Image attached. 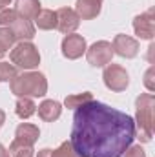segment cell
<instances>
[{
    "label": "cell",
    "mask_w": 155,
    "mask_h": 157,
    "mask_svg": "<svg viewBox=\"0 0 155 157\" xmlns=\"http://www.w3.org/2000/svg\"><path fill=\"white\" fill-rule=\"evenodd\" d=\"M133 29H135V35L139 39L144 40H152L155 35V18H153V9H148L141 15L135 17L133 20Z\"/></svg>",
    "instance_id": "obj_7"
},
{
    "label": "cell",
    "mask_w": 155,
    "mask_h": 157,
    "mask_svg": "<svg viewBox=\"0 0 155 157\" xmlns=\"http://www.w3.org/2000/svg\"><path fill=\"white\" fill-rule=\"evenodd\" d=\"M11 31H13V35H15V39L18 40V42H29V40L35 37V26L31 24V20H28V18H17L11 26H7Z\"/></svg>",
    "instance_id": "obj_12"
},
{
    "label": "cell",
    "mask_w": 155,
    "mask_h": 157,
    "mask_svg": "<svg viewBox=\"0 0 155 157\" xmlns=\"http://www.w3.org/2000/svg\"><path fill=\"white\" fill-rule=\"evenodd\" d=\"M37 157H51V150H49V148H44V150H40L39 152V155Z\"/></svg>",
    "instance_id": "obj_27"
},
{
    "label": "cell",
    "mask_w": 155,
    "mask_h": 157,
    "mask_svg": "<svg viewBox=\"0 0 155 157\" xmlns=\"http://www.w3.org/2000/svg\"><path fill=\"white\" fill-rule=\"evenodd\" d=\"M86 59L93 68H104L113 59V48L108 40H99L86 49Z\"/></svg>",
    "instance_id": "obj_5"
},
{
    "label": "cell",
    "mask_w": 155,
    "mask_h": 157,
    "mask_svg": "<svg viewBox=\"0 0 155 157\" xmlns=\"http://www.w3.org/2000/svg\"><path fill=\"white\" fill-rule=\"evenodd\" d=\"M17 66L9 64V62H0V82H7L13 77H17Z\"/></svg>",
    "instance_id": "obj_23"
},
{
    "label": "cell",
    "mask_w": 155,
    "mask_h": 157,
    "mask_svg": "<svg viewBox=\"0 0 155 157\" xmlns=\"http://www.w3.org/2000/svg\"><path fill=\"white\" fill-rule=\"evenodd\" d=\"M0 157H11V154H9V150L0 143Z\"/></svg>",
    "instance_id": "obj_26"
},
{
    "label": "cell",
    "mask_w": 155,
    "mask_h": 157,
    "mask_svg": "<svg viewBox=\"0 0 155 157\" xmlns=\"http://www.w3.org/2000/svg\"><path fill=\"white\" fill-rule=\"evenodd\" d=\"M6 122V112L4 110H0V128H2V124Z\"/></svg>",
    "instance_id": "obj_28"
},
{
    "label": "cell",
    "mask_w": 155,
    "mask_h": 157,
    "mask_svg": "<svg viewBox=\"0 0 155 157\" xmlns=\"http://www.w3.org/2000/svg\"><path fill=\"white\" fill-rule=\"evenodd\" d=\"M37 112V106L33 102L31 97H18L17 104H15V113L20 119H29Z\"/></svg>",
    "instance_id": "obj_17"
},
{
    "label": "cell",
    "mask_w": 155,
    "mask_h": 157,
    "mask_svg": "<svg viewBox=\"0 0 155 157\" xmlns=\"http://www.w3.org/2000/svg\"><path fill=\"white\" fill-rule=\"evenodd\" d=\"M51 157H78L70 141H64L57 150H51Z\"/></svg>",
    "instance_id": "obj_21"
},
{
    "label": "cell",
    "mask_w": 155,
    "mask_h": 157,
    "mask_svg": "<svg viewBox=\"0 0 155 157\" xmlns=\"http://www.w3.org/2000/svg\"><path fill=\"white\" fill-rule=\"evenodd\" d=\"M124 157H146L144 150L141 148V144H135V146H128V150L124 152Z\"/></svg>",
    "instance_id": "obj_24"
},
{
    "label": "cell",
    "mask_w": 155,
    "mask_h": 157,
    "mask_svg": "<svg viewBox=\"0 0 155 157\" xmlns=\"http://www.w3.org/2000/svg\"><path fill=\"white\" fill-rule=\"evenodd\" d=\"M80 24V18L75 13V9H70V7H60L57 11V29L64 35H70L73 33Z\"/></svg>",
    "instance_id": "obj_10"
},
{
    "label": "cell",
    "mask_w": 155,
    "mask_h": 157,
    "mask_svg": "<svg viewBox=\"0 0 155 157\" xmlns=\"http://www.w3.org/2000/svg\"><path fill=\"white\" fill-rule=\"evenodd\" d=\"M18 18L17 11L11 9V7H0V26H11L15 20Z\"/></svg>",
    "instance_id": "obj_22"
},
{
    "label": "cell",
    "mask_w": 155,
    "mask_h": 157,
    "mask_svg": "<svg viewBox=\"0 0 155 157\" xmlns=\"http://www.w3.org/2000/svg\"><path fill=\"white\" fill-rule=\"evenodd\" d=\"M35 22L39 29H55L57 28V11L51 9H40V13L35 17Z\"/></svg>",
    "instance_id": "obj_16"
},
{
    "label": "cell",
    "mask_w": 155,
    "mask_h": 157,
    "mask_svg": "<svg viewBox=\"0 0 155 157\" xmlns=\"http://www.w3.org/2000/svg\"><path fill=\"white\" fill-rule=\"evenodd\" d=\"M102 78H104L106 88L112 90V91H124L130 84L128 71L119 64H108L104 73H102Z\"/></svg>",
    "instance_id": "obj_6"
},
{
    "label": "cell",
    "mask_w": 155,
    "mask_h": 157,
    "mask_svg": "<svg viewBox=\"0 0 155 157\" xmlns=\"http://www.w3.org/2000/svg\"><path fill=\"white\" fill-rule=\"evenodd\" d=\"M33 152H35L33 146L20 144V143H17V141H13L11 146H9V154H11V157H35Z\"/></svg>",
    "instance_id": "obj_20"
},
{
    "label": "cell",
    "mask_w": 155,
    "mask_h": 157,
    "mask_svg": "<svg viewBox=\"0 0 155 157\" xmlns=\"http://www.w3.org/2000/svg\"><path fill=\"white\" fill-rule=\"evenodd\" d=\"M112 48H113V53H117L122 59H133L139 55V42L128 35H117Z\"/></svg>",
    "instance_id": "obj_9"
},
{
    "label": "cell",
    "mask_w": 155,
    "mask_h": 157,
    "mask_svg": "<svg viewBox=\"0 0 155 157\" xmlns=\"http://www.w3.org/2000/svg\"><path fill=\"white\" fill-rule=\"evenodd\" d=\"M11 0H0V7H7Z\"/></svg>",
    "instance_id": "obj_29"
},
{
    "label": "cell",
    "mask_w": 155,
    "mask_h": 157,
    "mask_svg": "<svg viewBox=\"0 0 155 157\" xmlns=\"http://www.w3.org/2000/svg\"><path fill=\"white\" fill-rule=\"evenodd\" d=\"M40 2L39 0H17L15 2V11L20 18L35 20V17L40 13Z\"/></svg>",
    "instance_id": "obj_14"
},
{
    "label": "cell",
    "mask_w": 155,
    "mask_h": 157,
    "mask_svg": "<svg viewBox=\"0 0 155 157\" xmlns=\"http://www.w3.org/2000/svg\"><path fill=\"white\" fill-rule=\"evenodd\" d=\"M153 75H155V70H153V68H150V70L146 71V75H144V84H146V88H148L150 91H153V90H155Z\"/></svg>",
    "instance_id": "obj_25"
},
{
    "label": "cell",
    "mask_w": 155,
    "mask_h": 157,
    "mask_svg": "<svg viewBox=\"0 0 155 157\" xmlns=\"http://www.w3.org/2000/svg\"><path fill=\"white\" fill-rule=\"evenodd\" d=\"M15 42H17V39L9 28H0V55L2 57L7 49H11L15 46Z\"/></svg>",
    "instance_id": "obj_19"
},
{
    "label": "cell",
    "mask_w": 155,
    "mask_h": 157,
    "mask_svg": "<svg viewBox=\"0 0 155 157\" xmlns=\"http://www.w3.org/2000/svg\"><path fill=\"white\" fill-rule=\"evenodd\" d=\"M89 101H93V95H91L89 91H84V93L68 95V97L64 99V104H66V108H70V110H77V108H80L82 104L89 102Z\"/></svg>",
    "instance_id": "obj_18"
},
{
    "label": "cell",
    "mask_w": 155,
    "mask_h": 157,
    "mask_svg": "<svg viewBox=\"0 0 155 157\" xmlns=\"http://www.w3.org/2000/svg\"><path fill=\"white\" fill-rule=\"evenodd\" d=\"M11 93L17 97H44L47 93V80L39 71H24L11 78Z\"/></svg>",
    "instance_id": "obj_2"
},
{
    "label": "cell",
    "mask_w": 155,
    "mask_h": 157,
    "mask_svg": "<svg viewBox=\"0 0 155 157\" xmlns=\"http://www.w3.org/2000/svg\"><path fill=\"white\" fill-rule=\"evenodd\" d=\"M60 113H62V106H60V102H57V101H53V99L44 101L39 106V117L42 119V121H46V122L57 121V119L60 117Z\"/></svg>",
    "instance_id": "obj_15"
},
{
    "label": "cell",
    "mask_w": 155,
    "mask_h": 157,
    "mask_svg": "<svg viewBox=\"0 0 155 157\" xmlns=\"http://www.w3.org/2000/svg\"><path fill=\"white\" fill-rule=\"evenodd\" d=\"M11 62L22 70H35L40 64V53L35 44L31 42H18L11 49Z\"/></svg>",
    "instance_id": "obj_4"
},
{
    "label": "cell",
    "mask_w": 155,
    "mask_h": 157,
    "mask_svg": "<svg viewBox=\"0 0 155 157\" xmlns=\"http://www.w3.org/2000/svg\"><path fill=\"white\" fill-rule=\"evenodd\" d=\"M40 137V130L39 126L35 124H29V122H22L17 126V132H15V141L20 143V144H28V146H33Z\"/></svg>",
    "instance_id": "obj_11"
},
{
    "label": "cell",
    "mask_w": 155,
    "mask_h": 157,
    "mask_svg": "<svg viewBox=\"0 0 155 157\" xmlns=\"http://www.w3.org/2000/svg\"><path fill=\"white\" fill-rule=\"evenodd\" d=\"M135 133V121L128 113L89 101L75 110L70 143L78 157H122Z\"/></svg>",
    "instance_id": "obj_1"
},
{
    "label": "cell",
    "mask_w": 155,
    "mask_h": 157,
    "mask_svg": "<svg viewBox=\"0 0 155 157\" xmlns=\"http://www.w3.org/2000/svg\"><path fill=\"white\" fill-rule=\"evenodd\" d=\"M153 106L155 97L152 93H141L135 101V128H139V139L142 143H150L153 135Z\"/></svg>",
    "instance_id": "obj_3"
},
{
    "label": "cell",
    "mask_w": 155,
    "mask_h": 157,
    "mask_svg": "<svg viewBox=\"0 0 155 157\" xmlns=\"http://www.w3.org/2000/svg\"><path fill=\"white\" fill-rule=\"evenodd\" d=\"M86 49H88V46H86V39L82 35L70 33V35H66L64 40H62V55L66 59L75 60V59L82 57L86 53Z\"/></svg>",
    "instance_id": "obj_8"
},
{
    "label": "cell",
    "mask_w": 155,
    "mask_h": 157,
    "mask_svg": "<svg viewBox=\"0 0 155 157\" xmlns=\"http://www.w3.org/2000/svg\"><path fill=\"white\" fill-rule=\"evenodd\" d=\"M100 7H102V0H77L75 13L82 20H91L99 17Z\"/></svg>",
    "instance_id": "obj_13"
}]
</instances>
